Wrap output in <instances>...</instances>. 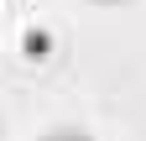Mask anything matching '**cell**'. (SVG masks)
<instances>
[{"label": "cell", "instance_id": "cell-1", "mask_svg": "<svg viewBox=\"0 0 146 141\" xmlns=\"http://www.w3.org/2000/svg\"><path fill=\"white\" fill-rule=\"evenodd\" d=\"M21 52H26L31 63H42V58H52V37H47L42 26H26V37H21Z\"/></svg>", "mask_w": 146, "mask_h": 141}, {"label": "cell", "instance_id": "cell-2", "mask_svg": "<svg viewBox=\"0 0 146 141\" xmlns=\"http://www.w3.org/2000/svg\"><path fill=\"white\" fill-rule=\"evenodd\" d=\"M47 141H94V136H84V131H52Z\"/></svg>", "mask_w": 146, "mask_h": 141}]
</instances>
